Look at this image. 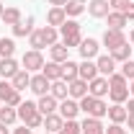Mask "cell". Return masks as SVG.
<instances>
[{
  "label": "cell",
  "instance_id": "7402d4cb",
  "mask_svg": "<svg viewBox=\"0 0 134 134\" xmlns=\"http://www.w3.org/2000/svg\"><path fill=\"white\" fill-rule=\"evenodd\" d=\"M49 59L62 65V62H67V59H70V49H67L62 41H57V44H52V47H49Z\"/></svg>",
  "mask_w": 134,
  "mask_h": 134
},
{
  "label": "cell",
  "instance_id": "484cf974",
  "mask_svg": "<svg viewBox=\"0 0 134 134\" xmlns=\"http://www.w3.org/2000/svg\"><path fill=\"white\" fill-rule=\"evenodd\" d=\"M21 18H23V13L18 10L16 5H8V8L3 10V18H0V21H3L5 26H10V29H13V26H16V23L21 21Z\"/></svg>",
  "mask_w": 134,
  "mask_h": 134
},
{
  "label": "cell",
  "instance_id": "ffe728a7",
  "mask_svg": "<svg viewBox=\"0 0 134 134\" xmlns=\"http://www.w3.org/2000/svg\"><path fill=\"white\" fill-rule=\"evenodd\" d=\"M65 21H67L65 8H59V5H52L49 10H47V26H54V29H59Z\"/></svg>",
  "mask_w": 134,
  "mask_h": 134
},
{
  "label": "cell",
  "instance_id": "44dd1931",
  "mask_svg": "<svg viewBox=\"0 0 134 134\" xmlns=\"http://www.w3.org/2000/svg\"><path fill=\"white\" fill-rule=\"evenodd\" d=\"M18 70H21V65H18L13 57H3V59H0V77H3V80H10Z\"/></svg>",
  "mask_w": 134,
  "mask_h": 134
},
{
  "label": "cell",
  "instance_id": "4fadbf2b",
  "mask_svg": "<svg viewBox=\"0 0 134 134\" xmlns=\"http://www.w3.org/2000/svg\"><path fill=\"white\" fill-rule=\"evenodd\" d=\"M88 93L96 96V98H106V96H108V77H103V75L93 77V80L88 83Z\"/></svg>",
  "mask_w": 134,
  "mask_h": 134
},
{
  "label": "cell",
  "instance_id": "681fc988",
  "mask_svg": "<svg viewBox=\"0 0 134 134\" xmlns=\"http://www.w3.org/2000/svg\"><path fill=\"white\" fill-rule=\"evenodd\" d=\"M0 108H3V100H0Z\"/></svg>",
  "mask_w": 134,
  "mask_h": 134
},
{
  "label": "cell",
  "instance_id": "4316f807",
  "mask_svg": "<svg viewBox=\"0 0 134 134\" xmlns=\"http://www.w3.org/2000/svg\"><path fill=\"white\" fill-rule=\"evenodd\" d=\"M106 21H108V29H116V31H124V26L129 23L121 10H111V13L106 16Z\"/></svg>",
  "mask_w": 134,
  "mask_h": 134
},
{
  "label": "cell",
  "instance_id": "ab89813d",
  "mask_svg": "<svg viewBox=\"0 0 134 134\" xmlns=\"http://www.w3.org/2000/svg\"><path fill=\"white\" fill-rule=\"evenodd\" d=\"M121 13L126 16V21H134V0L129 3V5H126V8H124V10H121Z\"/></svg>",
  "mask_w": 134,
  "mask_h": 134
},
{
  "label": "cell",
  "instance_id": "7dc6e473",
  "mask_svg": "<svg viewBox=\"0 0 134 134\" xmlns=\"http://www.w3.org/2000/svg\"><path fill=\"white\" fill-rule=\"evenodd\" d=\"M0 134H8V126L5 124H0Z\"/></svg>",
  "mask_w": 134,
  "mask_h": 134
},
{
  "label": "cell",
  "instance_id": "8d00e7d4",
  "mask_svg": "<svg viewBox=\"0 0 134 134\" xmlns=\"http://www.w3.org/2000/svg\"><path fill=\"white\" fill-rule=\"evenodd\" d=\"M126 80H134V59H126V62H121V70H119Z\"/></svg>",
  "mask_w": 134,
  "mask_h": 134
},
{
  "label": "cell",
  "instance_id": "f907efd6",
  "mask_svg": "<svg viewBox=\"0 0 134 134\" xmlns=\"http://www.w3.org/2000/svg\"><path fill=\"white\" fill-rule=\"evenodd\" d=\"M44 134H52V132H44Z\"/></svg>",
  "mask_w": 134,
  "mask_h": 134
},
{
  "label": "cell",
  "instance_id": "5bb4252c",
  "mask_svg": "<svg viewBox=\"0 0 134 134\" xmlns=\"http://www.w3.org/2000/svg\"><path fill=\"white\" fill-rule=\"evenodd\" d=\"M96 67H98V75H103V77H108V75H114L116 72V62H114V57L111 54H98L96 57Z\"/></svg>",
  "mask_w": 134,
  "mask_h": 134
},
{
  "label": "cell",
  "instance_id": "d6986e66",
  "mask_svg": "<svg viewBox=\"0 0 134 134\" xmlns=\"http://www.w3.org/2000/svg\"><path fill=\"white\" fill-rule=\"evenodd\" d=\"M67 96L70 98H75V100H80L88 96V80H72V83H67Z\"/></svg>",
  "mask_w": 134,
  "mask_h": 134
},
{
  "label": "cell",
  "instance_id": "6da1fadb",
  "mask_svg": "<svg viewBox=\"0 0 134 134\" xmlns=\"http://www.w3.org/2000/svg\"><path fill=\"white\" fill-rule=\"evenodd\" d=\"M59 41V29H54V26H41V29H34V34L29 36V47L36 52L41 49H49L52 44H57Z\"/></svg>",
  "mask_w": 134,
  "mask_h": 134
},
{
  "label": "cell",
  "instance_id": "f1b7e54d",
  "mask_svg": "<svg viewBox=\"0 0 134 134\" xmlns=\"http://www.w3.org/2000/svg\"><path fill=\"white\" fill-rule=\"evenodd\" d=\"M62 124H65V119L59 116V111L57 114H49V116H44V129L52 134H57L59 129H62Z\"/></svg>",
  "mask_w": 134,
  "mask_h": 134
},
{
  "label": "cell",
  "instance_id": "ac0fdd59",
  "mask_svg": "<svg viewBox=\"0 0 134 134\" xmlns=\"http://www.w3.org/2000/svg\"><path fill=\"white\" fill-rule=\"evenodd\" d=\"M80 129H83V134H106L103 121L100 119H93V116H85L80 121Z\"/></svg>",
  "mask_w": 134,
  "mask_h": 134
},
{
  "label": "cell",
  "instance_id": "cb8c5ba5",
  "mask_svg": "<svg viewBox=\"0 0 134 134\" xmlns=\"http://www.w3.org/2000/svg\"><path fill=\"white\" fill-rule=\"evenodd\" d=\"M132 49H134L132 44H129V41H124L121 47H116V49H111L108 54L114 57V62H116V65H121V62H126V59H132Z\"/></svg>",
  "mask_w": 134,
  "mask_h": 134
},
{
  "label": "cell",
  "instance_id": "30bf717a",
  "mask_svg": "<svg viewBox=\"0 0 134 134\" xmlns=\"http://www.w3.org/2000/svg\"><path fill=\"white\" fill-rule=\"evenodd\" d=\"M85 10H88L90 18H106L111 13V5H108V0H90L85 5Z\"/></svg>",
  "mask_w": 134,
  "mask_h": 134
},
{
  "label": "cell",
  "instance_id": "7c38bea8",
  "mask_svg": "<svg viewBox=\"0 0 134 134\" xmlns=\"http://www.w3.org/2000/svg\"><path fill=\"white\" fill-rule=\"evenodd\" d=\"M49 85L52 83L41 75V72H34V75H31V83H29V90H31L34 96H47V93H49Z\"/></svg>",
  "mask_w": 134,
  "mask_h": 134
},
{
  "label": "cell",
  "instance_id": "b9f144b4",
  "mask_svg": "<svg viewBox=\"0 0 134 134\" xmlns=\"http://www.w3.org/2000/svg\"><path fill=\"white\" fill-rule=\"evenodd\" d=\"M126 114L134 116V98H129V103H126Z\"/></svg>",
  "mask_w": 134,
  "mask_h": 134
},
{
  "label": "cell",
  "instance_id": "f6af8a7d",
  "mask_svg": "<svg viewBox=\"0 0 134 134\" xmlns=\"http://www.w3.org/2000/svg\"><path fill=\"white\" fill-rule=\"evenodd\" d=\"M129 44H132V47H134V29H132V31H129Z\"/></svg>",
  "mask_w": 134,
  "mask_h": 134
},
{
  "label": "cell",
  "instance_id": "e0dca14e",
  "mask_svg": "<svg viewBox=\"0 0 134 134\" xmlns=\"http://www.w3.org/2000/svg\"><path fill=\"white\" fill-rule=\"evenodd\" d=\"M106 116H108V121L111 124H126V106L124 103H111L108 106V111H106Z\"/></svg>",
  "mask_w": 134,
  "mask_h": 134
},
{
  "label": "cell",
  "instance_id": "74e56055",
  "mask_svg": "<svg viewBox=\"0 0 134 134\" xmlns=\"http://www.w3.org/2000/svg\"><path fill=\"white\" fill-rule=\"evenodd\" d=\"M132 0H108V5H111V10H124L126 5H129Z\"/></svg>",
  "mask_w": 134,
  "mask_h": 134
},
{
  "label": "cell",
  "instance_id": "9c48e42d",
  "mask_svg": "<svg viewBox=\"0 0 134 134\" xmlns=\"http://www.w3.org/2000/svg\"><path fill=\"white\" fill-rule=\"evenodd\" d=\"M59 116L65 119V121H70V119H77V114H80V103L75 98H65V100H59Z\"/></svg>",
  "mask_w": 134,
  "mask_h": 134
},
{
  "label": "cell",
  "instance_id": "f546056e",
  "mask_svg": "<svg viewBox=\"0 0 134 134\" xmlns=\"http://www.w3.org/2000/svg\"><path fill=\"white\" fill-rule=\"evenodd\" d=\"M18 121V111L13 106H5L3 103V108H0V124H5V126H13Z\"/></svg>",
  "mask_w": 134,
  "mask_h": 134
},
{
  "label": "cell",
  "instance_id": "ee69618b",
  "mask_svg": "<svg viewBox=\"0 0 134 134\" xmlns=\"http://www.w3.org/2000/svg\"><path fill=\"white\" fill-rule=\"evenodd\" d=\"M126 124H129V132H134V116H126Z\"/></svg>",
  "mask_w": 134,
  "mask_h": 134
},
{
  "label": "cell",
  "instance_id": "d590c367",
  "mask_svg": "<svg viewBox=\"0 0 134 134\" xmlns=\"http://www.w3.org/2000/svg\"><path fill=\"white\" fill-rule=\"evenodd\" d=\"M126 85H129V80H126L119 70L114 72V75H108V88H126Z\"/></svg>",
  "mask_w": 134,
  "mask_h": 134
},
{
  "label": "cell",
  "instance_id": "5b68a950",
  "mask_svg": "<svg viewBox=\"0 0 134 134\" xmlns=\"http://www.w3.org/2000/svg\"><path fill=\"white\" fill-rule=\"evenodd\" d=\"M47 65V59H44V54L41 52H36V49H29V52H23V57H21V67L23 70H29V72H41V67Z\"/></svg>",
  "mask_w": 134,
  "mask_h": 134
},
{
  "label": "cell",
  "instance_id": "d6a6232c",
  "mask_svg": "<svg viewBox=\"0 0 134 134\" xmlns=\"http://www.w3.org/2000/svg\"><path fill=\"white\" fill-rule=\"evenodd\" d=\"M108 98H111V103H126L129 100V85L126 88H108Z\"/></svg>",
  "mask_w": 134,
  "mask_h": 134
},
{
  "label": "cell",
  "instance_id": "60d3db41",
  "mask_svg": "<svg viewBox=\"0 0 134 134\" xmlns=\"http://www.w3.org/2000/svg\"><path fill=\"white\" fill-rule=\"evenodd\" d=\"M13 134H31V129L23 124V126H18V129H13Z\"/></svg>",
  "mask_w": 134,
  "mask_h": 134
},
{
  "label": "cell",
  "instance_id": "8fae6325",
  "mask_svg": "<svg viewBox=\"0 0 134 134\" xmlns=\"http://www.w3.org/2000/svg\"><path fill=\"white\" fill-rule=\"evenodd\" d=\"M36 108H39V114L41 116H49V114H57V108H59V100L54 98V96H39V100H36Z\"/></svg>",
  "mask_w": 134,
  "mask_h": 134
},
{
  "label": "cell",
  "instance_id": "3957f363",
  "mask_svg": "<svg viewBox=\"0 0 134 134\" xmlns=\"http://www.w3.org/2000/svg\"><path fill=\"white\" fill-rule=\"evenodd\" d=\"M16 111H18V121H23L29 129H39V126H44V116L39 114L36 100H21V106H18Z\"/></svg>",
  "mask_w": 134,
  "mask_h": 134
},
{
  "label": "cell",
  "instance_id": "7bdbcfd3",
  "mask_svg": "<svg viewBox=\"0 0 134 134\" xmlns=\"http://www.w3.org/2000/svg\"><path fill=\"white\" fill-rule=\"evenodd\" d=\"M49 5H59V8H65L67 0H49Z\"/></svg>",
  "mask_w": 134,
  "mask_h": 134
},
{
  "label": "cell",
  "instance_id": "603a6c76",
  "mask_svg": "<svg viewBox=\"0 0 134 134\" xmlns=\"http://www.w3.org/2000/svg\"><path fill=\"white\" fill-rule=\"evenodd\" d=\"M10 83H13V88H16L18 93H21V90H29V83H31V72L21 67V70H18L16 75L10 77Z\"/></svg>",
  "mask_w": 134,
  "mask_h": 134
},
{
  "label": "cell",
  "instance_id": "f35d334b",
  "mask_svg": "<svg viewBox=\"0 0 134 134\" xmlns=\"http://www.w3.org/2000/svg\"><path fill=\"white\" fill-rule=\"evenodd\" d=\"M106 134H126V129H124V124H111L106 129Z\"/></svg>",
  "mask_w": 134,
  "mask_h": 134
},
{
  "label": "cell",
  "instance_id": "e575fe53",
  "mask_svg": "<svg viewBox=\"0 0 134 134\" xmlns=\"http://www.w3.org/2000/svg\"><path fill=\"white\" fill-rule=\"evenodd\" d=\"M57 134H83V129H80V121H75V119L65 121V124H62V129H59Z\"/></svg>",
  "mask_w": 134,
  "mask_h": 134
},
{
  "label": "cell",
  "instance_id": "277c9868",
  "mask_svg": "<svg viewBox=\"0 0 134 134\" xmlns=\"http://www.w3.org/2000/svg\"><path fill=\"white\" fill-rule=\"evenodd\" d=\"M80 103V111H83L85 116H93V119H103L106 116V111H108V103L103 98H96V96H85V98H80L77 100Z\"/></svg>",
  "mask_w": 134,
  "mask_h": 134
},
{
  "label": "cell",
  "instance_id": "d4e9b609",
  "mask_svg": "<svg viewBox=\"0 0 134 134\" xmlns=\"http://www.w3.org/2000/svg\"><path fill=\"white\" fill-rule=\"evenodd\" d=\"M41 75H44L49 83H54V80H62V65H59V62H52V59H49L47 65L41 67Z\"/></svg>",
  "mask_w": 134,
  "mask_h": 134
},
{
  "label": "cell",
  "instance_id": "8992f818",
  "mask_svg": "<svg viewBox=\"0 0 134 134\" xmlns=\"http://www.w3.org/2000/svg\"><path fill=\"white\" fill-rule=\"evenodd\" d=\"M0 100H3L5 106H13V108H18L23 98H21V93L13 88V83H10V80H0Z\"/></svg>",
  "mask_w": 134,
  "mask_h": 134
},
{
  "label": "cell",
  "instance_id": "4dcf8cb0",
  "mask_svg": "<svg viewBox=\"0 0 134 134\" xmlns=\"http://www.w3.org/2000/svg\"><path fill=\"white\" fill-rule=\"evenodd\" d=\"M62 80H65V83L77 80V62H72V59L62 62Z\"/></svg>",
  "mask_w": 134,
  "mask_h": 134
},
{
  "label": "cell",
  "instance_id": "83f0119b",
  "mask_svg": "<svg viewBox=\"0 0 134 134\" xmlns=\"http://www.w3.org/2000/svg\"><path fill=\"white\" fill-rule=\"evenodd\" d=\"M85 0H67V5H65V13L67 18H77V16H83L85 13Z\"/></svg>",
  "mask_w": 134,
  "mask_h": 134
},
{
  "label": "cell",
  "instance_id": "7a4b0ae2",
  "mask_svg": "<svg viewBox=\"0 0 134 134\" xmlns=\"http://www.w3.org/2000/svg\"><path fill=\"white\" fill-rule=\"evenodd\" d=\"M59 41L65 44L67 49L80 47V41H83V29H80L77 18H67L65 23L59 26Z\"/></svg>",
  "mask_w": 134,
  "mask_h": 134
},
{
  "label": "cell",
  "instance_id": "836d02e7",
  "mask_svg": "<svg viewBox=\"0 0 134 134\" xmlns=\"http://www.w3.org/2000/svg\"><path fill=\"white\" fill-rule=\"evenodd\" d=\"M13 54H16V41L0 36V59H3V57H13Z\"/></svg>",
  "mask_w": 134,
  "mask_h": 134
},
{
  "label": "cell",
  "instance_id": "1f68e13d",
  "mask_svg": "<svg viewBox=\"0 0 134 134\" xmlns=\"http://www.w3.org/2000/svg\"><path fill=\"white\" fill-rule=\"evenodd\" d=\"M49 96H54L57 100L70 98V96H67V83H65V80H54V83L49 85Z\"/></svg>",
  "mask_w": 134,
  "mask_h": 134
},
{
  "label": "cell",
  "instance_id": "52a82bcc",
  "mask_svg": "<svg viewBox=\"0 0 134 134\" xmlns=\"http://www.w3.org/2000/svg\"><path fill=\"white\" fill-rule=\"evenodd\" d=\"M77 52H80V57H83V59H96V57H98V52H100V41H98V39H93V36H88V39L80 41Z\"/></svg>",
  "mask_w": 134,
  "mask_h": 134
},
{
  "label": "cell",
  "instance_id": "c3c4849f",
  "mask_svg": "<svg viewBox=\"0 0 134 134\" xmlns=\"http://www.w3.org/2000/svg\"><path fill=\"white\" fill-rule=\"evenodd\" d=\"M3 10H5V5H3V3H0V18H3Z\"/></svg>",
  "mask_w": 134,
  "mask_h": 134
},
{
  "label": "cell",
  "instance_id": "ba28073f",
  "mask_svg": "<svg viewBox=\"0 0 134 134\" xmlns=\"http://www.w3.org/2000/svg\"><path fill=\"white\" fill-rule=\"evenodd\" d=\"M124 41H129V39L124 36V31H116V29H106L103 39H100V44H103V47H108V52L116 49V47H121Z\"/></svg>",
  "mask_w": 134,
  "mask_h": 134
},
{
  "label": "cell",
  "instance_id": "9a60e30c",
  "mask_svg": "<svg viewBox=\"0 0 134 134\" xmlns=\"http://www.w3.org/2000/svg\"><path fill=\"white\" fill-rule=\"evenodd\" d=\"M77 77L80 80H93V77H98V67H96V59H83V62H77Z\"/></svg>",
  "mask_w": 134,
  "mask_h": 134
},
{
  "label": "cell",
  "instance_id": "bcb514c9",
  "mask_svg": "<svg viewBox=\"0 0 134 134\" xmlns=\"http://www.w3.org/2000/svg\"><path fill=\"white\" fill-rule=\"evenodd\" d=\"M129 93H132V98H134V80H129Z\"/></svg>",
  "mask_w": 134,
  "mask_h": 134
},
{
  "label": "cell",
  "instance_id": "2e32d148",
  "mask_svg": "<svg viewBox=\"0 0 134 134\" xmlns=\"http://www.w3.org/2000/svg\"><path fill=\"white\" fill-rule=\"evenodd\" d=\"M34 23H36V18H34V16L21 18L16 26H13V36H18V39H26V36H31V34H34Z\"/></svg>",
  "mask_w": 134,
  "mask_h": 134
}]
</instances>
